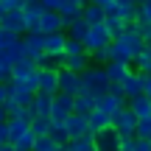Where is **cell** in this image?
<instances>
[{"mask_svg": "<svg viewBox=\"0 0 151 151\" xmlns=\"http://www.w3.org/2000/svg\"><path fill=\"white\" fill-rule=\"evenodd\" d=\"M146 50V42H143L140 37V25H129L126 28V34L120 39H115L112 45H109V59L112 62H126V65H134V59Z\"/></svg>", "mask_w": 151, "mask_h": 151, "instance_id": "1", "label": "cell"}, {"mask_svg": "<svg viewBox=\"0 0 151 151\" xmlns=\"http://www.w3.org/2000/svg\"><path fill=\"white\" fill-rule=\"evenodd\" d=\"M129 104H123V101H118V98H112V95H104V98H98V109L101 112H106L109 118H115V115L120 112V109H126Z\"/></svg>", "mask_w": 151, "mask_h": 151, "instance_id": "25", "label": "cell"}, {"mask_svg": "<svg viewBox=\"0 0 151 151\" xmlns=\"http://www.w3.org/2000/svg\"><path fill=\"white\" fill-rule=\"evenodd\" d=\"M59 90H62V95L78 98L84 92V81H81V76H76L70 70H59Z\"/></svg>", "mask_w": 151, "mask_h": 151, "instance_id": "6", "label": "cell"}, {"mask_svg": "<svg viewBox=\"0 0 151 151\" xmlns=\"http://www.w3.org/2000/svg\"><path fill=\"white\" fill-rule=\"evenodd\" d=\"M87 34H90V25L84 22V17H81L78 22H73V25L67 28V39H73V42H81V45H84Z\"/></svg>", "mask_w": 151, "mask_h": 151, "instance_id": "27", "label": "cell"}, {"mask_svg": "<svg viewBox=\"0 0 151 151\" xmlns=\"http://www.w3.org/2000/svg\"><path fill=\"white\" fill-rule=\"evenodd\" d=\"M132 151H151V143H148V140H134Z\"/></svg>", "mask_w": 151, "mask_h": 151, "instance_id": "41", "label": "cell"}, {"mask_svg": "<svg viewBox=\"0 0 151 151\" xmlns=\"http://www.w3.org/2000/svg\"><path fill=\"white\" fill-rule=\"evenodd\" d=\"M109 45H112V37H109L106 25H92L90 34H87V39H84V50L90 56H95L98 50H106Z\"/></svg>", "mask_w": 151, "mask_h": 151, "instance_id": "4", "label": "cell"}, {"mask_svg": "<svg viewBox=\"0 0 151 151\" xmlns=\"http://www.w3.org/2000/svg\"><path fill=\"white\" fill-rule=\"evenodd\" d=\"M65 48H67V34L45 37V56H50V59H65Z\"/></svg>", "mask_w": 151, "mask_h": 151, "instance_id": "14", "label": "cell"}, {"mask_svg": "<svg viewBox=\"0 0 151 151\" xmlns=\"http://www.w3.org/2000/svg\"><path fill=\"white\" fill-rule=\"evenodd\" d=\"M104 70H106V76H109L112 84H120V81H126L132 73H134V70H132V65H126V62H109Z\"/></svg>", "mask_w": 151, "mask_h": 151, "instance_id": "18", "label": "cell"}, {"mask_svg": "<svg viewBox=\"0 0 151 151\" xmlns=\"http://www.w3.org/2000/svg\"><path fill=\"white\" fill-rule=\"evenodd\" d=\"M109 95H112V98H118V101H123V104H129V101H126V90H123V81H120V84H109Z\"/></svg>", "mask_w": 151, "mask_h": 151, "instance_id": "37", "label": "cell"}, {"mask_svg": "<svg viewBox=\"0 0 151 151\" xmlns=\"http://www.w3.org/2000/svg\"><path fill=\"white\" fill-rule=\"evenodd\" d=\"M28 132H31V123H28V120H17V118L9 120V137H11V146H14L20 137H25Z\"/></svg>", "mask_w": 151, "mask_h": 151, "instance_id": "26", "label": "cell"}, {"mask_svg": "<svg viewBox=\"0 0 151 151\" xmlns=\"http://www.w3.org/2000/svg\"><path fill=\"white\" fill-rule=\"evenodd\" d=\"M6 87H9V98H11V101H17L20 106H25V109L31 106V104H34V98H37V95H31V92H25L22 87H17L14 81H9Z\"/></svg>", "mask_w": 151, "mask_h": 151, "instance_id": "24", "label": "cell"}, {"mask_svg": "<svg viewBox=\"0 0 151 151\" xmlns=\"http://www.w3.org/2000/svg\"><path fill=\"white\" fill-rule=\"evenodd\" d=\"M6 101H9V87H6V84H0V106H3Z\"/></svg>", "mask_w": 151, "mask_h": 151, "instance_id": "42", "label": "cell"}, {"mask_svg": "<svg viewBox=\"0 0 151 151\" xmlns=\"http://www.w3.org/2000/svg\"><path fill=\"white\" fill-rule=\"evenodd\" d=\"M0 28H6V31H11L14 37H28V25H25V17L22 14H6L3 22H0Z\"/></svg>", "mask_w": 151, "mask_h": 151, "instance_id": "15", "label": "cell"}, {"mask_svg": "<svg viewBox=\"0 0 151 151\" xmlns=\"http://www.w3.org/2000/svg\"><path fill=\"white\" fill-rule=\"evenodd\" d=\"M137 22L151 28V0H143V3H140V14H137Z\"/></svg>", "mask_w": 151, "mask_h": 151, "instance_id": "33", "label": "cell"}, {"mask_svg": "<svg viewBox=\"0 0 151 151\" xmlns=\"http://www.w3.org/2000/svg\"><path fill=\"white\" fill-rule=\"evenodd\" d=\"M104 25H106V31H109V37H112V42H115V39H120V37L126 34V28H129L123 20H120V17H106V22H104Z\"/></svg>", "mask_w": 151, "mask_h": 151, "instance_id": "28", "label": "cell"}, {"mask_svg": "<svg viewBox=\"0 0 151 151\" xmlns=\"http://www.w3.org/2000/svg\"><path fill=\"white\" fill-rule=\"evenodd\" d=\"M39 70H37V62L31 59H20L14 67H11V81H25V78H34Z\"/></svg>", "mask_w": 151, "mask_h": 151, "instance_id": "17", "label": "cell"}, {"mask_svg": "<svg viewBox=\"0 0 151 151\" xmlns=\"http://www.w3.org/2000/svg\"><path fill=\"white\" fill-rule=\"evenodd\" d=\"M50 129H53V120H50V118H34V123H31V132H34V137H37V140L48 137Z\"/></svg>", "mask_w": 151, "mask_h": 151, "instance_id": "29", "label": "cell"}, {"mask_svg": "<svg viewBox=\"0 0 151 151\" xmlns=\"http://www.w3.org/2000/svg\"><path fill=\"white\" fill-rule=\"evenodd\" d=\"M87 120H90V134H101V132L112 129V118H109L106 112H101L98 106H95V112H92Z\"/></svg>", "mask_w": 151, "mask_h": 151, "instance_id": "19", "label": "cell"}, {"mask_svg": "<svg viewBox=\"0 0 151 151\" xmlns=\"http://www.w3.org/2000/svg\"><path fill=\"white\" fill-rule=\"evenodd\" d=\"M123 90H126V101H134V98L146 95V76L134 70L129 78L123 81Z\"/></svg>", "mask_w": 151, "mask_h": 151, "instance_id": "13", "label": "cell"}, {"mask_svg": "<svg viewBox=\"0 0 151 151\" xmlns=\"http://www.w3.org/2000/svg\"><path fill=\"white\" fill-rule=\"evenodd\" d=\"M140 25V22H137ZM140 37H143V42H146V48H151V28L148 25H140Z\"/></svg>", "mask_w": 151, "mask_h": 151, "instance_id": "39", "label": "cell"}, {"mask_svg": "<svg viewBox=\"0 0 151 151\" xmlns=\"http://www.w3.org/2000/svg\"><path fill=\"white\" fill-rule=\"evenodd\" d=\"M3 123H9V115H6V109L0 106V126H3Z\"/></svg>", "mask_w": 151, "mask_h": 151, "instance_id": "43", "label": "cell"}, {"mask_svg": "<svg viewBox=\"0 0 151 151\" xmlns=\"http://www.w3.org/2000/svg\"><path fill=\"white\" fill-rule=\"evenodd\" d=\"M137 126H140V120H137V115L132 112L129 106L120 109V112L112 118V129L118 132L123 140H137Z\"/></svg>", "mask_w": 151, "mask_h": 151, "instance_id": "3", "label": "cell"}, {"mask_svg": "<svg viewBox=\"0 0 151 151\" xmlns=\"http://www.w3.org/2000/svg\"><path fill=\"white\" fill-rule=\"evenodd\" d=\"M48 137H53L59 146H70V134H67V129H65V126H53Z\"/></svg>", "mask_w": 151, "mask_h": 151, "instance_id": "32", "label": "cell"}, {"mask_svg": "<svg viewBox=\"0 0 151 151\" xmlns=\"http://www.w3.org/2000/svg\"><path fill=\"white\" fill-rule=\"evenodd\" d=\"M37 81H39V92L37 95H50L56 98L59 95V70H39L37 73Z\"/></svg>", "mask_w": 151, "mask_h": 151, "instance_id": "7", "label": "cell"}, {"mask_svg": "<svg viewBox=\"0 0 151 151\" xmlns=\"http://www.w3.org/2000/svg\"><path fill=\"white\" fill-rule=\"evenodd\" d=\"M39 34H42V37L65 34V22H62V14H56V11H45V14H42V20H39Z\"/></svg>", "mask_w": 151, "mask_h": 151, "instance_id": "11", "label": "cell"}, {"mask_svg": "<svg viewBox=\"0 0 151 151\" xmlns=\"http://www.w3.org/2000/svg\"><path fill=\"white\" fill-rule=\"evenodd\" d=\"M129 109L137 115V120H151V98L148 95H140L134 101H129Z\"/></svg>", "mask_w": 151, "mask_h": 151, "instance_id": "23", "label": "cell"}, {"mask_svg": "<svg viewBox=\"0 0 151 151\" xmlns=\"http://www.w3.org/2000/svg\"><path fill=\"white\" fill-rule=\"evenodd\" d=\"M65 129H67V134H70V143L73 140H81V137L90 134V120H87L84 115H70L67 123H65Z\"/></svg>", "mask_w": 151, "mask_h": 151, "instance_id": "12", "label": "cell"}, {"mask_svg": "<svg viewBox=\"0 0 151 151\" xmlns=\"http://www.w3.org/2000/svg\"><path fill=\"white\" fill-rule=\"evenodd\" d=\"M17 42H20V37H14L11 31H6V28H0V53H3V50H9L11 45H17Z\"/></svg>", "mask_w": 151, "mask_h": 151, "instance_id": "31", "label": "cell"}, {"mask_svg": "<svg viewBox=\"0 0 151 151\" xmlns=\"http://www.w3.org/2000/svg\"><path fill=\"white\" fill-rule=\"evenodd\" d=\"M81 81H84V92L87 95H92L98 101V98H104V95H109V76L104 67H98V65H92L90 70H87L84 76H81Z\"/></svg>", "mask_w": 151, "mask_h": 151, "instance_id": "2", "label": "cell"}, {"mask_svg": "<svg viewBox=\"0 0 151 151\" xmlns=\"http://www.w3.org/2000/svg\"><path fill=\"white\" fill-rule=\"evenodd\" d=\"M98 6L104 9L106 17H118V9H120V0H98Z\"/></svg>", "mask_w": 151, "mask_h": 151, "instance_id": "34", "label": "cell"}, {"mask_svg": "<svg viewBox=\"0 0 151 151\" xmlns=\"http://www.w3.org/2000/svg\"><path fill=\"white\" fill-rule=\"evenodd\" d=\"M28 109H31V115H34V118H50L53 98H50V95H37V98H34V104H31Z\"/></svg>", "mask_w": 151, "mask_h": 151, "instance_id": "21", "label": "cell"}, {"mask_svg": "<svg viewBox=\"0 0 151 151\" xmlns=\"http://www.w3.org/2000/svg\"><path fill=\"white\" fill-rule=\"evenodd\" d=\"M70 115H76V109H73V98H70V95H62V92H59V95L53 98V109H50V120H53V126H65Z\"/></svg>", "mask_w": 151, "mask_h": 151, "instance_id": "5", "label": "cell"}, {"mask_svg": "<svg viewBox=\"0 0 151 151\" xmlns=\"http://www.w3.org/2000/svg\"><path fill=\"white\" fill-rule=\"evenodd\" d=\"M22 50H25V59L39 62L45 56V37L42 34H28V37H22Z\"/></svg>", "mask_w": 151, "mask_h": 151, "instance_id": "9", "label": "cell"}, {"mask_svg": "<svg viewBox=\"0 0 151 151\" xmlns=\"http://www.w3.org/2000/svg\"><path fill=\"white\" fill-rule=\"evenodd\" d=\"M84 22L87 25H104L106 22V14H104V9L98 6V0H92V3H87L84 6Z\"/></svg>", "mask_w": 151, "mask_h": 151, "instance_id": "20", "label": "cell"}, {"mask_svg": "<svg viewBox=\"0 0 151 151\" xmlns=\"http://www.w3.org/2000/svg\"><path fill=\"white\" fill-rule=\"evenodd\" d=\"M137 140H148L151 143V120H140V126H137Z\"/></svg>", "mask_w": 151, "mask_h": 151, "instance_id": "36", "label": "cell"}, {"mask_svg": "<svg viewBox=\"0 0 151 151\" xmlns=\"http://www.w3.org/2000/svg\"><path fill=\"white\" fill-rule=\"evenodd\" d=\"M146 95L151 98V76H146Z\"/></svg>", "mask_w": 151, "mask_h": 151, "instance_id": "44", "label": "cell"}, {"mask_svg": "<svg viewBox=\"0 0 151 151\" xmlns=\"http://www.w3.org/2000/svg\"><path fill=\"white\" fill-rule=\"evenodd\" d=\"M95 151H123V137L115 129L95 134Z\"/></svg>", "mask_w": 151, "mask_h": 151, "instance_id": "10", "label": "cell"}, {"mask_svg": "<svg viewBox=\"0 0 151 151\" xmlns=\"http://www.w3.org/2000/svg\"><path fill=\"white\" fill-rule=\"evenodd\" d=\"M84 45L81 42H73V39H67V48H65V59H70V56H84Z\"/></svg>", "mask_w": 151, "mask_h": 151, "instance_id": "35", "label": "cell"}, {"mask_svg": "<svg viewBox=\"0 0 151 151\" xmlns=\"http://www.w3.org/2000/svg\"><path fill=\"white\" fill-rule=\"evenodd\" d=\"M0 151H17V148H14V146H11V143H9V146H3Z\"/></svg>", "mask_w": 151, "mask_h": 151, "instance_id": "46", "label": "cell"}, {"mask_svg": "<svg viewBox=\"0 0 151 151\" xmlns=\"http://www.w3.org/2000/svg\"><path fill=\"white\" fill-rule=\"evenodd\" d=\"M95 106H98V101L92 95H87V92H81L78 98H73V109H76V115H84V118H90L92 112H95Z\"/></svg>", "mask_w": 151, "mask_h": 151, "instance_id": "22", "label": "cell"}, {"mask_svg": "<svg viewBox=\"0 0 151 151\" xmlns=\"http://www.w3.org/2000/svg\"><path fill=\"white\" fill-rule=\"evenodd\" d=\"M11 143V137H9V123H3L0 126V146H9Z\"/></svg>", "mask_w": 151, "mask_h": 151, "instance_id": "40", "label": "cell"}, {"mask_svg": "<svg viewBox=\"0 0 151 151\" xmlns=\"http://www.w3.org/2000/svg\"><path fill=\"white\" fill-rule=\"evenodd\" d=\"M84 6L87 3H81V0H62L59 14H62V22H65V31L73 25V22H78L81 17H84Z\"/></svg>", "mask_w": 151, "mask_h": 151, "instance_id": "8", "label": "cell"}, {"mask_svg": "<svg viewBox=\"0 0 151 151\" xmlns=\"http://www.w3.org/2000/svg\"><path fill=\"white\" fill-rule=\"evenodd\" d=\"M59 6H62V0H42L45 11H56V14H59Z\"/></svg>", "mask_w": 151, "mask_h": 151, "instance_id": "38", "label": "cell"}, {"mask_svg": "<svg viewBox=\"0 0 151 151\" xmlns=\"http://www.w3.org/2000/svg\"><path fill=\"white\" fill-rule=\"evenodd\" d=\"M6 14H9V11H6V3L0 0V22H3V17H6Z\"/></svg>", "mask_w": 151, "mask_h": 151, "instance_id": "45", "label": "cell"}, {"mask_svg": "<svg viewBox=\"0 0 151 151\" xmlns=\"http://www.w3.org/2000/svg\"><path fill=\"white\" fill-rule=\"evenodd\" d=\"M0 148H3V146H0Z\"/></svg>", "mask_w": 151, "mask_h": 151, "instance_id": "47", "label": "cell"}, {"mask_svg": "<svg viewBox=\"0 0 151 151\" xmlns=\"http://www.w3.org/2000/svg\"><path fill=\"white\" fill-rule=\"evenodd\" d=\"M134 67H137V73L151 76V48H146V50H143V53L134 59Z\"/></svg>", "mask_w": 151, "mask_h": 151, "instance_id": "30", "label": "cell"}, {"mask_svg": "<svg viewBox=\"0 0 151 151\" xmlns=\"http://www.w3.org/2000/svg\"><path fill=\"white\" fill-rule=\"evenodd\" d=\"M90 62H92L90 53H84V56H70V59H62V70H70V73H76V76H84V73L92 67Z\"/></svg>", "mask_w": 151, "mask_h": 151, "instance_id": "16", "label": "cell"}]
</instances>
